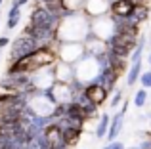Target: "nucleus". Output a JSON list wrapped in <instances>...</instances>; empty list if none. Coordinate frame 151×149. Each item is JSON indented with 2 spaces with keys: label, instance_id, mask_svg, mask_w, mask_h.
Segmentation results:
<instances>
[{
  "label": "nucleus",
  "instance_id": "nucleus-7",
  "mask_svg": "<svg viewBox=\"0 0 151 149\" xmlns=\"http://www.w3.org/2000/svg\"><path fill=\"white\" fill-rule=\"evenodd\" d=\"M84 50H86V56L100 59L101 56H105V54H107V44L103 40H100V38H96L92 33H90L88 38L84 40Z\"/></svg>",
  "mask_w": 151,
  "mask_h": 149
},
{
  "label": "nucleus",
  "instance_id": "nucleus-22",
  "mask_svg": "<svg viewBox=\"0 0 151 149\" xmlns=\"http://www.w3.org/2000/svg\"><path fill=\"white\" fill-rule=\"evenodd\" d=\"M101 149H111V145H109V143H107V145H103Z\"/></svg>",
  "mask_w": 151,
  "mask_h": 149
},
{
  "label": "nucleus",
  "instance_id": "nucleus-17",
  "mask_svg": "<svg viewBox=\"0 0 151 149\" xmlns=\"http://www.w3.org/2000/svg\"><path fill=\"white\" fill-rule=\"evenodd\" d=\"M67 14H81L86 0H61Z\"/></svg>",
  "mask_w": 151,
  "mask_h": 149
},
{
  "label": "nucleus",
  "instance_id": "nucleus-5",
  "mask_svg": "<svg viewBox=\"0 0 151 149\" xmlns=\"http://www.w3.org/2000/svg\"><path fill=\"white\" fill-rule=\"evenodd\" d=\"M111 11V2L109 0H86L84 8H82V14L88 19H98L103 15H109Z\"/></svg>",
  "mask_w": 151,
  "mask_h": 149
},
{
  "label": "nucleus",
  "instance_id": "nucleus-12",
  "mask_svg": "<svg viewBox=\"0 0 151 149\" xmlns=\"http://www.w3.org/2000/svg\"><path fill=\"white\" fill-rule=\"evenodd\" d=\"M122 126H124V115L117 113L115 117H111V124H109V132H107V140L109 142H117L119 134H121Z\"/></svg>",
  "mask_w": 151,
  "mask_h": 149
},
{
  "label": "nucleus",
  "instance_id": "nucleus-24",
  "mask_svg": "<svg viewBox=\"0 0 151 149\" xmlns=\"http://www.w3.org/2000/svg\"><path fill=\"white\" fill-rule=\"evenodd\" d=\"M109 2H111V4H113V2H119V0H109Z\"/></svg>",
  "mask_w": 151,
  "mask_h": 149
},
{
  "label": "nucleus",
  "instance_id": "nucleus-13",
  "mask_svg": "<svg viewBox=\"0 0 151 149\" xmlns=\"http://www.w3.org/2000/svg\"><path fill=\"white\" fill-rule=\"evenodd\" d=\"M142 73H144V59L136 61V63H130L128 74H126V86H134L136 82H140Z\"/></svg>",
  "mask_w": 151,
  "mask_h": 149
},
{
  "label": "nucleus",
  "instance_id": "nucleus-20",
  "mask_svg": "<svg viewBox=\"0 0 151 149\" xmlns=\"http://www.w3.org/2000/svg\"><path fill=\"white\" fill-rule=\"evenodd\" d=\"M109 145H111V149H126V147H124V143H122V142H111Z\"/></svg>",
  "mask_w": 151,
  "mask_h": 149
},
{
  "label": "nucleus",
  "instance_id": "nucleus-10",
  "mask_svg": "<svg viewBox=\"0 0 151 149\" xmlns=\"http://www.w3.org/2000/svg\"><path fill=\"white\" fill-rule=\"evenodd\" d=\"M126 19H128L130 25L140 27L142 23H145V21L149 19V6H147V4H140V6H134L132 14H130Z\"/></svg>",
  "mask_w": 151,
  "mask_h": 149
},
{
  "label": "nucleus",
  "instance_id": "nucleus-2",
  "mask_svg": "<svg viewBox=\"0 0 151 149\" xmlns=\"http://www.w3.org/2000/svg\"><path fill=\"white\" fill-rule=\"evenodd\" d=\"M75 69V78L81 80L82 84H90L98 78V74L101 73V63L96 59V57H90V56H84L78 63L73 65Z\"/></svg>",
  "mask_w": 151,
  "mask_h": 149
},
{
  "label": "nucleus",
  "instance_id": "nucleus-9",
  "mask_svg": "<svg viewBox=\"0 0 151 149\" xmlns=\"http://www.w3.org/2000/svg\"><path fill=\"white\" fill-rule=\"evenodd\" d=\"M54 74H55V82H61V84H71V82L75 80L73 65L61 63V61L54 65Z\"/></svg>",
  "mask_w": 151,
  "mask_h": 149
},
{
  "label": "nucleus",
  "instance_id": "nucleus-18",
  "mask_svg": "<svg viewBox=\"0 0 151 149\" xmlns=\"http://www.w3.org/2000/svg\"><path fill=\"white\" fill-rule=\"evenodd\" d=\"M140 84H142V88H151V71H144L142 73V77H140Z\"/></svg>",
  "mask_w": 151,
  "mask_h": 149
},
{
  "label": "nucleus",
  "instance_id": "nucleus-25",
  "mask_svg": "<svg viewBox=\"0 0 151 149\" xmlns=\"http://www.w3.org/2000/svg\"><path fill=\"white\" fill-rule=\"evenodd\" d=\"M149 44H151V34H149Z\"/></svg>",
  "mask_w": 151,
  "mask_h": 149
},
{
  "label": "nucleus",
  "instance_id": "nucleus-1",
  "mask_svg": "<svg viewBox=\"0 0 151 149\" xmlns=\"http://www.w3.org/2000/svg\"><path fill=\"white\" fill-rule=\"evenodd\" d=\"M90 34V19L84 14H69L59 21L58 31H55V38L59 42H81L84 44V40Z\"/></svg>",
  "mask_w": 151,
  "mask_h": 149
},
{
  "label": "nucleus",
  "instance_id": "nucleus-23",
  "mask_svg": "<svg viewBox=\"0 0 151 149\" xmlns=\"http://www.w3.org/2000/svg\"><path fill=\"white\" fill-rule=\"evenodd\" d=\"M149 67H151V54H149Z\"/></svg>",
  "mask_w": 151,
  "mask_h": 149
},
{
  "label": "nucleus",
  "instance_id": "nucleus-3",
  "mask_svg": "<svg viewBox=\"0 0 151 149\" xmlns=\"http://www.w3.org/2000/svg\"><path fill=\"white\" fill-rule=\"evenodd\" d=\"M86 56V50L84 44L81 42H59V48H58V59L61 63L67 65H75Z\"/></svg>",
  "mask_w": 151,
  "mask_h": 149
},
{
  "label": "nucleus",
  "instance_id": "nucleus-19",
  "mask_svg": "<svg viewBox=\"0 0 151 149\" xmlns=\"http://www.w3.org/2000/svg\"><path fill=\"white\" fill-rule=\"evenodd\" d=\"M122 101H124V94H122V90L119 88V92H115V96L111 97V103H109V105H111V107L115 109V107H117L119 103H122Z\"/></svg>",
  "mask_w": 151,
  "mask_h": 149
},
{
  "label": "nucleus",
  "instance_id": "nucleus-15",
  "mask_svg": "<svg viewBox=\"0 0 151 149\" xmlns=\"http://www.w3.org/2000/svg\"><path fill=\"white\" fill-rule=\"evenodd\" d=\"M81 136H82V130H77V128H65L63 130V142L67 143L69 147L77 145L81 142Z\"/></svg>",
  "mask_w": 151,
  "mask_h": 149
},
{
  "label": "nucleus",
  "instance_id": "nucleus-11",
  "mask_svg": "<svg viewBox=\"0 0 151 149\" xmlns=\"http://www.w3.org/2000/svg\"><path fill=\"white\" fill-rule=\"evenodd\" d=\"M134 10V4L130 0H119V2H113L111 4V11L109 14L113 17H121V19H126Z\"/></svg>",
  "mask_w": 151,
  "mask_h": 149
},
{
  "label": "nucleus",
  "instance_id": "nucleus-21",
  "mask_svg": "<svg viewBox=\"0 0 151 149\" xmlns=\"http://www.w3.org/2000/svg\"><path fill=\"white\" fill-rule=\"evenodd\" d=\"M8 44V40H6V38H0V46H6Z\"/></svg>",
  "mask_w": 151,
  "mask_h": 149
},
{
  "label": "nucleus",
  "instance_id": "nucleus-14",
  "mask_svg": "<svg viewBox=\"0 0 151 149\" xmlns=\"http://www.w3.org/2000/svg\"><path fill=\"white\" fill-rule=\"evenodd\" d=\"M109 124H111V117L109 113H103L98 117V124H96V138L103 140L107 138V132H109Z\"/></svg>",
  "mask_w": 151,
  "mask_h": 149
},
{
  "label": "nucleus",
  "instance_id": "nucleus-16",
  "mask_svg": "<svg viewBox=\"0 0 151 149\" xmlns=\"http://www.w3.org/2000/svg\"><path fill=\"white\" fill-rule=\"evenodd\" d=\"M147 100H149V94H147V90H145V88H140V90H136V92H134L132 105H134V107H138V109H142V107H145Z\"/></svg>",
  "mask_w": 151,
  "mask_h": 149
},
{
  "label": "nucleus",
  "instance_id": "nucleus-4",
  "mask_svg": "<svg viewBox=\"0 0 151 149\" xmlns=\"http://www.w3.org/2000/svg\"><path fill=\"white\" fill-rule=\"evenodd\" d=\"M90 33L103 42H107L111 37H115L117 34V25H115V19L111 17V14L98 19H90Z\"/></svg>",
  "mask_w": 151,
  "mask_h": 149
},
{
  "label": "nucleus",
  "instance_id": "nucleus-8",
  "mask_svg": "<svg viewBox=\"0 0 151 149\" xmlns=\"http://www.w3.org/2000/svg\"><path fill=\"white\" fill-rule=\"evenodd\" d=\"M94 82H96V84H100V86H103V88H105L107 92L111 94V92L115 90V86H117V82H119V74L115 73L113 69L109 67V65H107V67L101 69V73L98 74V78H96Z\"/></svg>",
  "mask_w": 151,
  "mask_h": 149
},
{
  "label": "nucleus",
  "instance_id": "nucleus-6",
  "mask_svg": "<svg viewBox=\"0 0 151 149\" xmlns=\"http://www.w3.org/2000/svg\"><path fill=\"white\" fill-rule=\"evenodd\" d=\"M84 96L88 97L96 107H101V105L107 101V97H109V92H107L103 86L96 84V82H90V84H86V88H84Z\"/></svg>",
  "mask_w": 151,
  "mask_h": 149
}]
</instances>
